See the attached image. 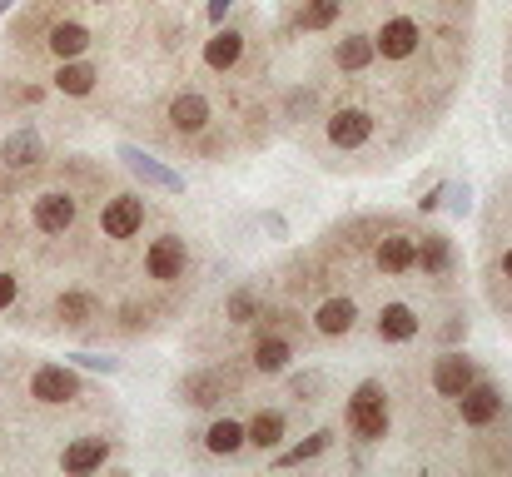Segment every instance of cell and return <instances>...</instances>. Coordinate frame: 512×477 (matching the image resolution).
<instances>
[{
  "instance_id": "obj_23",
  "label": "cell",
  "mask_w": 512,
  "mask_h": 477,
  "mask_svg": "<svg viewBox=\"0 0 512 477\" xmlns=\"http://www.w3.org/2000/svg\"><path fill=\"white\" fill-rule=\"evenodd\" d=\"M353 318H358L353 299L334 294V299H324V304L314 309V333H319V338H343V333L353 328Z\"/></svg>"
},
{
  "instance_id": "obj_6",
  "label": "cell",
  "mask_w": 512,
  "mask_h": 477,
  "mask_svg": "<svg viewBox=\"0 0 512 477\" xmlns=\"http://www.w3.org/2000/svg\"><path fill=\"white\" fill-rule=\"evenodd\" d=\"M75 219H80V199H75L70 189H45V194H35V204H30V224H35L40 234H70Z\"/></svg>"
},
{
  "instance_id": "obj_27",
  "label": "cell",
  "mask_w": 512,
  "mask_h": 477,
  "mask_svg": "<svg viewBox=\"0 0 512 477\" xmlns=\"http://www.w3.org/2000/svg\"><path fill=\"white\" fill-rule=\"evenodd\" d=\"M284 120H294V125L319 120V90H314V85H294V90L284 95Z\"/></svg>"
},
{
  "instance_id": "obj_11",
  "label": "cell",
  "mask_w": 512,
  "mask_h": 477,
  "mask_svg": "<svg viewBox=\"0 0 512 477\" xmlns=\"http://www.w3.org/2000/svg\"><path fill=\"white\" fill-rule=\"evenodd\" d=\"M254 368L264 373V378H274V373H284L289 368V358H294V338L284 333V328H274V323H259V338H254Z\"/></svg>"
},
{
  "instance_id": "obj_31",
  "label": "cell",
  "mask_w": 512,
  "mask_h": 477,
  "mask_svg": "<svg viewBox=\"0 0 512 477\" xmlns=\"http://www.w3.org/2000/svg\"><path fill=\"white\" fill-rule=\"evenodd\" d=\"M15 299H20V279H15V274H5V269H0V309H10V304H15Z\"/></svg>"
},
{
  "instance_id": "obj_26",
  "label": "cell",
  "mask_w": 512,
  "mask_h": 477,
  "mask_svg": "<svg viewBox=\"0 0 512 477\" xmlns=\"http://www.w3.org/2000/svg\"><path fill=\"white\" fill-rule=\"evenodd\" d=\"M259 314H264V294H259L254 284H239V289L229 294V304H224V318H229V323H239V328H244V323H254Z\"/></svg>"
},
{
  "instance_id": "obj_13",
  "label": "cell",
  "mask_w": 512,
  "mask_h": 477,
  "mask_svg": "<svg viewBox=\"0 0 512 477\" xmlns=\"http://www.w3.org/2000/svg\"><path fill=\"white\" fill-rule=\"evenodd\" d=\"M373 328H378V338H383V343H413V338L423 333V314H418L413 304L393 299V304H383V309H378Z\"/></svg>"
},
{
  "instance_id": "obj_17",
  "label": "cell",
  "mask_w": 512,
  "mask_h": 477,
  "mask_svg": "<svg viewBox=\"0 0 512 477\" xmlns=\"http://www.w3.org/2000/svg\"><path fill=\"white\" fill-rule=\"evenodd\" d=\"M343 20V0H299L294 5V30L299 35H324Z\"/></svg>"
},
{
  "instance_id": "obj_19",
  "label": "cell",
  "mask_w": 512,
  "mask_h": 477,
  "mask_svg": "<svg viewBox=\"0 0 512 477\" xmlns=\"http://www.w3.org/2000/svg\"><path fill=\"white\" fill-rule=\"evenodd\" d=\"M105 458H110V438H75V443L60 453V468L85 477V473H95V468H105Z\"/></svg>"
},
{
  "instance_id": "obj_16",
  "label": "cell",
  "mask_w": 512,
  "mask_h": 477,
  "mask_svg": "<svg viewBox=\"0 0 512 477\" xmlns=\"http://www.w3.org/2000/svg\"><path fill=\"white\" fill-rule=\"evenodd\" d=\"M244 30H234V25H214V35L204 40V65L214 70V75H224V70H234L239 60H244Z\"/></svg>"
},
{
  "instance_id": "obj_28",
  "label": "cell",
  "mask_w": 512,
  "mask_h": 477,
  "mask_svg": "<svg viewBox=\"0 0 512 477\" xmlns=\"http://www.w3.org/2000/svg\"><path fill=\"white\" fill-rule=\"evenodd\" d=\"M329 443H334V433L329 428H319V433H309L304 443H294V448H284L274 463L279 468H294V463H309V458H319V453H329Z\"/></svg>"
},
{
  "instance_id": "obj_18",
  "label": "cell",
  "mask_w": 512,
  "mask_h": 477,
  "mask_svg": "<svg viewBox=\"0 0 512 477\" xmlns=\"http://www.w3.org/2000/svg\"><path fill=\"white\" fill-rule=\"evenodd\" d=\"M120 159H125V164H130V174H140L145 184H155V189H170V194H184V174H174V169H165L160 159H150L145 150L125 145V150H120Z\"/></svg>"
},
{
  "instance_id": "obj_15",
  "label": "cell",
  "mask_w": 512,
  "mask_h": 477,
  "mask_svg": "<svg viewBox=\"0 0 512 477\" xmlns=\"http://www.w3.org/2000/svg\"><path fill=\"white\" fill-rule=\"evenodd\" d=\"M90 25H80V20H50L45 25V50L55 55V60H80L85 50H90Z\"/></svg>"
},
{
  "instance_id": "obj_8",
  "label": "cell",
  "mask_w": 512,
  "mask_h": 477,
  "mask_svg": "<svg viewBox=\"0 0 512 477\" xmlns=\"http://www.w3.org/2000/svg\"><path fill=\"white\" fill-rule=\"evenodd\" d=\"M80 393H85V388H80V373L65 368V363H40V368L30 373V398L45 403V408H60V403L80 398Z\"/></svg>"
},
{
  "instance_id": "obj_24",
  "label": "cell",
  "mask_w": 512,
  "mask_h": 477,
  "mask_svg": "<svg viewBox=\"0 0 512 477\" xmlns=\"http://www.w3.org/2000/svg\"><path fill=\"white\" fill-rule=\"evenodd\" d=\"M95 80H100V70L85 65V60H60V70H55V90H60V95H75V100L90 95Z\"/></svg>"
},
{
  "instance_id": "obj_2",
  "label": "cell",
  "mask_w": 512,
  "mask_h": 477,
  "mask_svg": "<svg viewBox=\"0 0 512 477\" xmlns=\"http://www.w3.org/2000/svg\"><path fill=\"white\" fill-rule=\"evenodd\" d=\"M348 433L358 443H383L388 438V388L378 378H363L348 398Z\"/></svg>"
},
{
  "instance_id": "obj_7",
  "label": "cell",
  "mask_w": 512,
  "mask_h": 477,
  "mask_svg": "<svg viewBox=\"0 0 512 477\" xmlns=\"http://www.w3.org/2000/svg\"><path fill=\"white\" fill-rule=\"evenodd\" d=\"M140 229H145V199L140 194H110L105 209H100V234L115 239V244H125Z\"/></svg>"
},
{
  "instance_id": "obj_25",
  "label": "cell",
  "mask_w": 512,
  "mask_h": 477,
  "mask_svg": "<svg viewBox=\"0 0 512 477\" xmlns=\"http://www.w3.org/2000/svg\"><path fill=\"white\" fill-rule=\"evenodd\" d=\"M204 448H209L214 458H234V453L244 448V423H234V418H214L209 433H204Z\"/></svg>"
},
{
  "instance_id": "obj_4",
  "label": "cell",
  "mask_w": 512,
  "mask_h": 477,
  "mask_svg": "<svg viewBox=\"0 0 512 477\" xmlns=\"http://www.w3.org/2000/svg\"><path fill=\"white\" fill-rule=\"evenodd\" d=\"M373 130H378V115H368V110H358V105H339V110L324 115V140H329V150H339V155L368 150V145H373Z\"/></svg>"
},
{
  "instance_id": "obj_35",
  "label": "cell",
  "mask_w": 512,
  "mask_h": 477,
  "mask_svg": "<svg viewBox=\"0 0 512 477\" xmlns=\"http://www.w3.org/2000/svg\"><path fill=\"white\" fill-rule=\"evenodd\" d=\"M264 224H269V234H274V239H284V234H289V229H284V219H279V214H264Z\"/></svg>"
},
{
  "instance_id": "obj_37",
  "label": "cell",
  "mask_w": 512,
  "mask_h": 477,
  "mask_svg": "<svg viewBox=\"0 0 512 477\" xmlns=\"http://www.w3.org/2000/svg\"><path fill=\"white\" fill-rule=\"evenodd\" d=\"M95 5H105V0H95Z\"/></svg>"
},
{
  "instance_id": "obj_33",
  "label": "cell",
  "mask_w": 512,
  "mask_h": 477,
  "mask_svg": "<svg viewBox=\"0 0 512 477\" xmlns=\"http://www.w3.org/2000/svg\"><path fill=\"white\" fill-rule=\"evenodd\" d=\"M443 194H448V184H433V189H428L418 204H423V209H438V204H443Z\"/></svg>"
},
{
  "instance_id": "obj_36",
  "label": "cell",
  "mask_w": 512,
  "mask_h": 477,
  "mask_svg": "<svg viewBox=\"0 0 512 477\" xmlns=\"http://www.w3.org/2000/svg\"><path fill=\"white\" fill-rule=\"evenodd\" d=\"M5 10H10V0H0V15H5Z\"/></svg>"
},
{
  "instance_id": "obj_10",
  "label": "cell",
  "mask_w": 512,
  "mask_h": 477,
  "mask_svg": "<svg viewBox=\"0 0 512 477\" xmlns=\"http://www.w3.org/2000/svg\"><path fill=\"white\" fill-rule=\"evenodd\" d=\"M184 264H189V249H184V239H179V234H160V239L145 249V274H150L155 284H174V279H184Z\"/></svg>"
},
{
  "instance_id": "obj_14",
  "label": "cell",
  "mask_w": 512,
  "mask_h": 477,
  "mask_svg": "<svg viewBox=\"0 0 512 477\" xmlns=\"http://www.w3.org/2000/svg\"><path fill=\"white\" fill-rule=\"evenodd\" d=\"M209 120H214V110H209V100H204L199 90H179V95L170 100V125H174V135L194 140V135H204V130H209Z\"/></svg>"
},
{
  "instance_id": "obj_21",
  "label": "cell",
  "mask_w": 512,
  "mask_h": 477,
  "mask_svg": "<svg viewBox=\"0 0 512 477\" xmlns=\"http://www.w3.org/2000/svg\"><path fill=\"white\" fill-rule=\"evenodd\" d=\"M55 318H60L65 328H95L100 299H95L90 289H65V294L55 299Z\"/></svg>"
},
{
  "instance_id": "obj_5",
  "label": "cell",
  "mask_w": 512,
  "mask_h": 477,
  "mask_svg": "<svg viewBox=\"0 0 512 477\" xmlns=\"http://www.w3.org/2000/svg\"><path fill=\"white\" fill-rule=\"evenodd\" d=\"M234 393H239V378H234L229 368H199V373H184L179 388H174V398H179L184 408H219V403L234 398Z\"/></svg>"
},
{
  "instance_id": "obj_29",
  "label": "cell",
  "mask_w": 512,
  "mask_h": 477,
  "mask_svg": "<svg viewBox=\"0 0 512 477\" xmlns=\"http://www.w3.org/2000/svg\"><path fill=\"white\" fill-rule=\"evenodd\" d=\"M324 388V378L319 373H304V378H289V398L294 403H314V393Z\"/></svg>"
},
{
  "instance_id": "obj_34",
  "label": "cell",
  "mask_w": 512,
  "mask_h": 477,
  "mask_svg": "<svg viewBox=\"0 0 512 477\" xmlns=\"http://www.w3.org/2000/svg\"><path fill=\"white\" fill-rule=\"evenodd\" d=\"M229 10H234V0H209V20H214V25H224Z\"/></svg>"
},
{
  "instance_id": "obj_12",
  "label": "cell",
  "mask_w": 512,
  "mask_h": 477,
  "mask_svg": "<svg viewBox=\"0 0 512 477\" xmlns=\"http://www.w3.org/2000/svg\"><path fill=\"white\" fill-rule=\"evenodd\" d=\"M413 269H418L423 279H448V274H453V239H448L443 229H423V234H418Z\"/></svg>"
},
{
  "instance_id": "obj_32",
  "label": "cell",
  "mask_w": 512,
  "mask_h": 477,
  "mask_svg": "<svg viewBox=\"0 0 512 477\" xmlns=\"http://www.w3.org/2000/svg\"><path fill=\"white\" fill-rule=\"evenodd\" d=\"M443 199H448V209H453V214H468V184H448V194H443Z\"/></svg>"
},
{
  "instance_id": "obj_22",
  "label": "cell",
  "mask_w": 512,
  "mask_h": 477,
  "mask_svg": "<svg viewBox=\"0 0 512 477\" xmlns=\"http://www.w3.org/2000/svg\"><path fill=\"white\" fill-rule=\"evenodd\" d=\"M284 433H289V418H284L279 408H259V413L249 418V428H244V443L259 448V453H269V448L284 443Z\"/></svg>"
},
{
  "instance_id": "obj_9",
  "label": "cell",
  "mask_w": 512,
  "mask_h": 477,
  "mask_svg": "<svg viewBox=\"0 0 512 477\" xmlns=\"http://www.w3.org/2000/svg\"><path fill=\"white\" fill-rule=\"evenodd\" d=\"M483 368L468 358V353H458V348H448V353H438L433 358V368H428V383H433V393L438 398H458L473 378H478Z\"/></svg>"
},
{
  "instance_id": "obj_1",
  "label": "cell",
  "mask_w": 512,
  "mask_h": 477,
  "mask_svg": "<svg viewBox=\"0 0 512 477\" xmlns=\"http://www.w3.org/2000/svg\"><path fill=\"white\" fill-rule=\"evenodd\" d=\"M458 418H463V428H478V433H498L503 428V418H508V393L488 378V373H478L458 398Z\"/></svg>"
},
{
  "instance_id": "obj_3",
  "label": "cell",
  "mask_w": 512,
  "mask_h": 477,
  "mask_svg": "<svg viewBox=\"0 0 512 477\" xmlns=\"http://www.w3.org/2000/svg\"><path fill=\"white\" fill-rule=\"evenodd\" d=\"M373 229H378V239H373V264H378V274H388V279L413 274L418 229H408V224H398V219H383V224H373Z\"/></svg>"
},
{
  "instance_id": "obj_30",
  "label": "cell",
  "mask_w": 512,
  "mask_h": 477,
  "mask_svg": "<svg viewBox=\"0 0 512 477\" xmlns=\"http://www.w3.org/2000/svg\"><path fill=\"white\" fill-rule=\"evenodd\" d=\"M75 363L90 368V373H115V368H120L115 358H100V353H75Z\"/></svg>"
},
{
  "instance_id": "obj_20",
  "label": "cell",
  "mask_w": 512,
  "mask_h": 477,
  "mask_svg": "<svg viewBox=\"0 0 512 477\" xmlns=\"http://www.w3.org/2000/svg\"><path fill=\"white\" fill-rule=\"evenodd\" d=\"M0 164H5V169H35V164H40V130H35V125L10 130L5 145H0Z\"/></svg>"
}]
</instances>
